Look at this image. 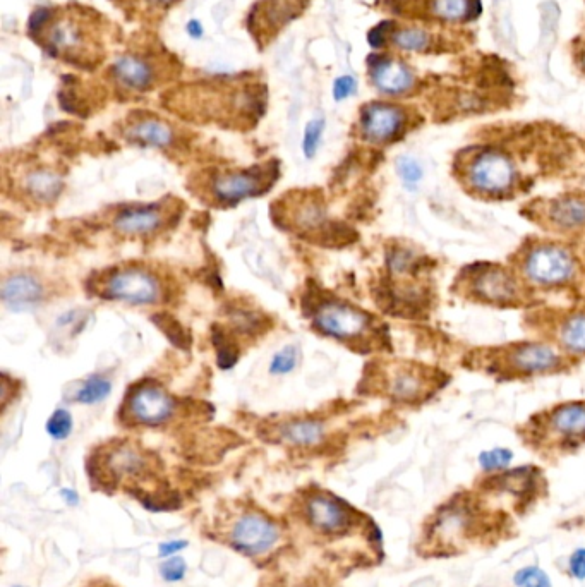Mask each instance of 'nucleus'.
Wrapping results in <instances>:
<instances>
[{"label": "nucleus", "instance_id": "f257e3e1", "mask_svg": "<svg viewBox=\"0 0 585 587\" xmlns=\"http://www.w3.org/2000/svg\"><path fill=\"white\" fill-rule=\"evenodd\" d=\"M575 359L544 340H519L496 347H479L464 358L465 368L500 382L534 376L556 375L570 370Z\"/></svg>", "mask_w": 585, "mask_h": 587}, {"label": "nucleus", "instance_id": "f03ea898", "mask_svg": "<svg viewBox=\"0 0 585 587\" xmlns=\"http://www.w3.org/2000/svg\"><path fill=\"white\" fill-rule=\"evenodd\" d=\"M453 292L488 308H529L534 301V291L515 268L486 261L462 268L453 282Z\"/></svg>", "mask_w": 585, "mask_h": 587}, {"label": "nucleus", "instance_id": "7ed1b4c3", "mask_svg": "<svg viewBox=\"0 0 585 587\" xmlns=\"http://www.w3.org/2000/svg\"><path fill=\"white\" fill-rule=\"evenodd\" d=\"M513 268L532 291L570 289L582 272L579 256L553 239H527L512 256Z\"/></svg>", "mask_w": 585, "mask_h": 587}, {"label": "nucleus", "instance_id": "20e7f679", "mask_svg": "<svg viewBox=\"0 0 585 587\" xmlns=\"http://www.w3.org/2000/svg\"><path fill=\"white\" fill-rule=\"evenodd\" d=\"M455 176L465 193L481 200H510L520 186L519 167L498 148H476L460 155Z\"/></svg>", "mask_w": 585, "mask_h": 587}, {"label": "nucleus", "instance_id": "39448f33", "mask_svg": "<svg viewBox=\"0 0 585 587\" xmlns=\"http://www.w3.org/2000/svg\"><path fill=\"white\" fill-rule=\"evenodd\" d=\"M520 435L539 450L570 452L585 445V400L561 402L534 414Z\"/></svg>", "mask_w": 585, "mask_h": 587}, {"label": "nucleus", "instance_id": "423d86ee", "mask_svg": "<svg viewBox=\"0 0 585 587\" xmlns=\"http://www.w3.org/2000/svg\"><path fill=\"white\" fill-rule=\"evenodd\" d=\"M376 388L395 404L419 406L433 399L448 383V375L433 366L411 361H395L378 368Z\"/></svg>", "mask_w": 585, "mask_h": 587}, {"label": "nucleus", "instance_id": "0eeeda50", "mask_svg": "<svg viewBox=\"0 0 585 587\" xmlns=\"http://www.w3.org/2000/svg\"><path fill=\"white\" fill-rule=\"evenodd\" d=\"M314 325L328 337L338 340H361L381 345L385 342L386 333L381 332L373 316L364 309L340 303L326 301L314 313Z\"/></svg>", "mask_w": 585, "mask_h": 587}, {"label": "nucleus", "instance_id": "6e6552de", "mask_svg": "<svg viewBox=\"0 0 585 587\" xmlns=\"http://www.w3.org/2000/svg\"><path fill=\"white\" fill-rule=\"evenodd\" d=\"M527 320L541 333V340L555 345L568 358H585V308L534 311Z\"/></svg>", "mask_w": 585, "mask_h": 587}, {"label": "nucleus", "instance_id": "1a4fd4ad", "mask_svg": "<svg viewBox=\"0 0 585 587\" xmlns=\"http://www.w3.org/2000/svg\"><path fill=\"white\" fill-rule=\"evenodd\" d=\"M527 218L551 234H577L585 230V193H567L534 200L524 210Z\"/></svg>", "mask_w": 585, "mask_h": 587}, {"label": "nucleus", "instance_id": "9d476101", "mask_svg": "<svg viewBox=\"0 0 585 587\" xmlns=\"http://www.w3.org/2000/svg\"><path fill=\"white\" fill-rule=\"evenodd\" d=\"M308 6L309 0H258L248 14L249 33L260 49H265L266 43L304 14Z\"/></svg>", "mask_w": 585, "mask_h": 587}, {"label": "nucleus", "instance_id": "9b49d317", "mask_svg": "<svg viewBox=\"0 0 585 587\" xmlns=\"http://www.w3.org/2000/svg\"><path fill=\"white\" fill-rule=\"evenodd\" d=\"M102 296L129 304H155L160 299V284L145 270L124 268L105 280Z\"/></svg>", "mask_w": 585, "mask_h": 587}, {"label": "nucleus", "instance_id": "f8f14e48", "mask_svg": "<svg viewBox=\"0 0 585 587\" xmlns=\"http://www.w3.org/2000/svg\"><path fill=\"white\" fill-rule=\"evenodd\" d=\"M275 177H277V169L273 167V164H270L266 170L265 167H256V169L242 170V172H224L213 179V194L220 201L236 203V201L266 193Z\"/></svg>", "mask_w": 585, "mask_h": 587}, {"label": "nucleus", "instance_id": "ddd939ff", "mask_svg": "<svg viewBox=\"0 0 585 587\" xmlns=\"http://www.w3.org/2000/svg\"><path fill=\"white\" fill-rule=\"evenodd\" d=\"M407 128V114L402 107L374 102L361 112V134L374 145H386L402 138Z\"/></svg>", "mask_w": 585, "mask_h": 587}, {"label": "nucleus", "instance_id": "4468645a", "mask_svg": "<svg viewBox=\"0 0 585 587\" xmlns=\"http://www.w3.org/2000/svg\"><path fill=\"white\" fill-rule=\"evenodd\" d=\"M278 539V527L260 514L242 515L230 533L232 546L248 557H258L272 550Z\"/></svg>", "mask_w": 585, "mask_h": 587}, {"label": "nucleus", "instance_id": "2eb2a0df", "mask_svg": "<svg viewBox=\"0 0 585 587\" xmlns=\"http://www.w3.org/2000/svg\"><path fill=\"white\" fill-rule=\"evenodd\" d=\"M174 407V400L170 399L162 388L151 385L138 388L127 402V409L134 421L146 426L165 423L174 414Z\"/></svg>", "mask_w": 585, "mask_h": 587}, {"label": "nucleus", "instance_id": "dca6fc26", "mask_svg": "<svg viewBox=\"0 0 585 587\" xmlns=\"http://www.w3.org/2000/svg\"><path fill=\"white\" fill-rule=\"evenodd\" d=\"M369 69L374 86L392 97L405 95L416 85V78L411 69L404 62L385 57V55H373L369 57Z\"/></svg>", "mask_w": 585, "mask_h": 587}, {"label": "nucleus", "instance_id": "f3484780", "mask_svg": "<svg viewBox=\"0 0 585 587\" xmlns=\"http://www.w3.org/2000/svg\"><path fill=\"white\" fill-rule=\"evenodd\" d=\"M308 519L316 529L323 533H342L350 526L349 510L335 498L318 495L308 502Z\"/></svg>", "mask_w": 585, "mask_h": 587}, {"label": "nucleus", "instance_id": "a211bd4d", "mask_svg": "<svg viewBox=\"0 0 585 587\" xmlns=\"http://www.w3.org/2000/svg\"><path fill=\"white\" fill-rule=\"evenodd\" d=\"M43 297V287L35 277L18 273L2 284V301L11 309H26L37 306Z\"/></svg>", "mask_w": 585, "mask_h": 587}, {"label": "nucleus", "instance_id": "6ab92c4d", "mask_svg": "<svg viewBox=\"0 0 585 587\" xmlns=\"http://www.w3.org/2000/svg\"><path fill=\"white\" fill-rule=\"evenodd\" d=\"M117 81L136 91L150 90L155 83V67L139 55H124L112 67Z\"/></svg>", "mask_w": 585, "mask_h": 587}, {"label": "nucleus", "instance_id": "aec40b11", "mask_svg": "<svg viewBox=\"0 0 585 587\" xmlns=\"http://www.w3.org/2000/svg\"><path fill=\"white\" fill-rule=\"evenodd\" d=\"M162 215L157 208H134L119 213L115 218V229L126 236H143L160 229Z\"/></svg>", "mask_w": 585, "mask_h": 587}, {"label": "nucleus", "instance_id": "412c9836", "mask_svg": "<svg viewBox=\"0 0 585 587\" xmlns=\"http://www.w3.org/2000/svg\"><path fill=\"white\" fill-rule=\"evenodd\" d=\"M126 136L133 143L153 148H165L174 140L172 128L160 119H141L134 122L133 126L127 129Z\"/></svg>", "mask_w": 585, "mask_h": 587}, {"label": "nucleus", "instance_id": "4be33fe9", "mask_svg": "<svg viewBox=\"0 0 585 587\" xmlns=\"http://www.w3.org/2000/svg\"><path fill=\"white\" fill-rule=\"evenodd\" d=\"M278 435L284 442L309 447V445H316L323 440L325 430H323V424L320 421L297 419V421L282 424L278 428Z\"/></svg>", "mask_w": 585, "mask_h": 587}, {"label": "nucleus", "instance_id": "5701e85b", "mask_svg": "<svg viewBox=\"0 0 585 587\" xmlns=\"http://www.w3.org/2000/svg\"><path fill=\"white\" fill-rule=\"evenodd\" d=\"M26 191L38 201H52L61 194V177L50 170H35L26 177Z\"/></svg>", "mask_w": 585, "mask_h": 587}, {"label": "nucleus", "instance_id": "b1692460", "mask_svg": "<svg viewBox=\"0 0 585 587\" xmlns=\"http://www.w3.org/2000/svg\"><path fill=\"white\" fill-rule=\"evenodd\" d=\"M390 40L405 52H426L431 47V37L423 28H400L393 31Z\"/></svg>", "mask_w": 585, "mask_h": 587}, {"label": "nucleus", "instance_id": "393cba45", "mask_svg": "<svg viewBox=\"0 0 585 587\" xmlns=\"http://www.w3.org/2000/svg\"><path fill=\"white\" fill-rule=\"evenodd\" d=\"M472 0H431V13L443 21H464L472 16Z\"/></svg>", "mask_w": 585, "mask_h": 587}, {"label": "nucleus", "instance_id": "a878e982", "mask_svg": "<svg viewBox=\"0 0 585 587\" xmlns=\"http://www.w3.org/2000/svg\"><path fill=\"white\" fill-rule=\"evenodd\" d=\"M112 392V383L103 378V376H91L90 380H86L85 385L79 388L76 394V400L79 404H86V406H93L102 400L109 397Z\"/></svg>", "mask_w": 585, "mask_h": 587}, {"label": "nucleus", "instance_id": "bb28decb", "mask_svg": "<svg viewBox=\"0 0 585 587\" xmlns=\"http://www.w3.org/2000/svg\"><path fill=\"white\" fill-rule=\"evenodd\" d=\"M151 320H153V323H155V325L167 335V339H169L172 344L181 347L184 351L189 349L191 339H189L186 330L181 327V323L175 320L174 316L167 315V313H157V315L151 316Z\"/></svg>", "mask_w": 585, "mask_h": 587}, {"label": "nucleus", "instance_id": "cd10ccee", "mask_svg": "<svg viewBox=\"0 0 585 587\" xmlns=\"http://www.w3.org/2000/svg\"><path fill=\"white\" fill-rule=\"evenodd\" d=\"M479 466L484 473H503L512 464V450L508 448H493L479 455Z\"/></svg>", "mask_w": 585, "mask_h": 587}, {"label": "nucleus", "instance_id": "c85d7f7f", "mask_svg": "<svg viewBox=\"0 0 585 587\" xmlns=\"http://www.w3.org/2000/svg\"><path fill=\"white\" fill-rule=\"evenodd\" d=\"M515 587H553L551 577L546 570L537 565H527L513 574Z\"/></svg>", "mask_w": 585, "mask_h": 587}, {"label": "nucleus", "instance_id": "c756f323", "mask_svg": "<svg viewBox=\"0 0 585 587\" xmlns=\"http://www.w3.org/2000/svg\"><path fill=\"white\" fill-rule=\"evenodd\" d=\"M213 344L217 347L218 366H220L222 370H230V368H234L237 359H239V351H237L236 345L232 344V342L225 337V333L222 332V330H220V332H213Z\"/></svg>", "mask_w": 585, "mask_h": 587}, {"label": "nucleus", "instance_id": "7c9ffc66", "mask_svg": "<svg viewBox=\"0 0 585 587\" xmlns=\"http://www.w3.org/2000/svg\"><path fill=\"white\" fill-rule=\"evenodd\" d=\"M323 131H325V119H313L308 122L302 136V153L306 155V158H313L318 153Z\"/></svg>", "mask_w": 585, "mask_h": 587}, {"label": "nucleus", "instance_id": "2f4dec72", "mask_svg": "<svg viewBox=\"0 0 585 587\" xmlns=\"http://www.w3.org/2000/svg\"><path fill=\"white\" fill-rule=\"evenodd\" d=\"M299 361V351L294 345H287L282 351H278L273 356L272 364H270V373L272 375H287L290 371H294Z\"/></svg>", "mask_w": 585, "mask_h": 587}, {"label": "nucleus", "instance_id": "473e14b6", "mask_svg": "<svg viewBox=\"0 0 585 587\" xmlns=\"http://www.w3.org/2000/svg\"><path fill=\"white\" fill-rule=\"evenodd\" d=\"M71 431H73V416L69 412L59 409L50 416L47 433L54 440H66L67 436L71 435Z\"/></svg>", "mask_w": 585, "mask_h": 587}, {"label": "nucleus", "instance_id": "72a5a7b5", "mask_svg": "<svg viewBox=\"0 0 585 587\" xmlns=\"http://www.w3.org/2000/svg\"><path fill=\"white\" fill-rule=\"evenodd\" d=\"M397 172L407 188H414L417 182L423 179V169L417 160L411 157H400L397 162Z\"/></svg>", "mask_w": 585, "mask_h": 587}, {"label": "nucleus", "instance_id": "f704fd0d", "mask_svg": "<svg viewBox=\"0 0 585 587\" xmlns=\"http://www.w3.org/2000/svg\"><path fill=\"white\" fill-rule=\"evenodd\" d=\"M187 572V563L184 558L181 557H170L160 565V575H162L165 581L174 584L184 579V575Z\"/></svg>", "mask_w": 585, "mask_h": 587}, {"label": "nucleus", "instance_id": "c9c22d12", "mask_svg": "<svg viewBox=\"0 0 585 587\" xmlns=\"http://www.w3.org/2000/svg\"><path fill=\"white\" fill-rule=\"evenodd\" d=\"M232 320L236 323L237 327L241 328L242 332L253 333L261 328V316L254 311H248V309H237L232 313Z\"/></svg>", "mask_w": 585, "mask_h": 587}, {"label": "nucleus", "instance_id": "e433bc0d", "mask_svg": "<svg viewBox=\"0 0 585 587\" xmlns=\"http://www.w3.org/2000/svg\"><path fill=\"white\" fill-rule=\"evenodd\" d=\"M52 18H54V11L49 7H40L31 14L30 21H28V31H30L31 37L35 38L40 35Z\"/></svg>", "mask_w": 585, "mask_h": 587}, {"label": "nucleus", "instance_id": "4c0bfd02", "mask_svg": "<svg viewBox=\"0 0 585 587\" xmlns=\"http://www.w3.org/2000/svg\"><path fill=\"white\" fill-rule=\"evenodd\" d=\"M357 91V81L354 76H340V78L335 79V85H333V98L337 100V102H342V100H347V98L352 97L354 93Z\"/></svg>", "mask_w": 585, "mask_h": 587}, {"label": "nucleus", "instance_id": "58836bf2", "mask_svg": "<svg viewBox=\"0 0 585 587\" xmlns=\"http://www.w3.org/2000/svg\"><path fill=\"white\" fill-rule=\"evenodd\" d=\"M568 574L577 581H585V548H577L568 557Z\"/></svg>", "mask_w": 585, "mask_h": 587}, {"label": "nucleus", "instance_id": "ea45409f", "mask_svg": "<svg viewBox=\"0 0 585 587\" xmlns=\"http://www.w3.org/2000/svg\"><path fill=\"white\" fill-rule=\"evenodd\" d=\"M392 23H381L374 30L369 31V45L374 49H380L381 45L386 42V38L392 37Z\"/></svg>", "mask_w": 585, "mask_h": 587}, {"label": "nucleus", "instance_id": "a19ab883", "mask_svg": "<svg viewBox=\"0 0 585 587\" xmlns=\"http://www.w3.org/2000/svg\"><path fill=\"white\" fill-rule=\"evenodd\" d=\"M187 546H189V543H187L186 539H174V541H167V543L158 545V557H175L179 551L184 550V548H187Z\"/></svg>", "mask_w": 585, "mask_h": 587}, {"label": "nucleus", "instance_id": "79ce46f5", "mask_svg": "<svg viewBox=\"0 0 585 587\" xmlns=\"http://www.w3.org/2000/svg\"><path fill=\"white\" fill-rule=\"evenodd\" d=\"M187 35L189 37L194 38V40H200L205 35V30H203V26H201L200 21L198 19H193V21H189L187 23Z\"/></svg>", "mask_w": 585, "mask_h": 587}, {"label": "nucleus", "instance_id": "37998d69", "mask_svg": "<svg viewBox=\"0 0 585 587\" xmlns=\"http://www.w3.org/2000/svg\"><path fill=\"white\" fill-rule=\"evenodd\" d=\"M61 498L64 502L69 505V507H76L79 503V495L76 491L71 490V488H62L61 490Z\"/></svg>", "mask_w": 585, "mask_h": 587}, {"label": "nucleus", "instance_id": "c03bdc74", "mask_svg": "<svg viewBox=\"0 0 585 587\" xmlns=\"http://www.w3.org/2000/svg\"><path fill=\"white\" fill-rule=\"evenodd\" d=\"M151 4H157V6L169 7L175 4L177 0H148Z\"/></svg>", "mask_w": 585, "mask_h": 587}, {"label": "nucleus", "instance_id": "a18cd8bd", "mask_svg": "<svg viewBox=\"0 0 585 587\" xmlns=\"http://www.w3.org/2000/svg\"><path fill=\"white\" fill-rule=\"evenodd\" d=\"M582 64H584V69H585V52H584V57H582Z\"/></svg>", "mask_w": 585, "mask_h": 587}, {"label": "nucleus", "instance_id": "49530a36", "mask_svg": "<svg viewBox=\"0 0 585 587\" xmlns=\"http://www.w3.org/2000/svg\"><path fill=\"white\" fill-rule=\"evenodd\" d=\"M14 587H21V586H14Z\"/></svg>", "mask_w": 585, "mask_h": 587}]
</instances>
